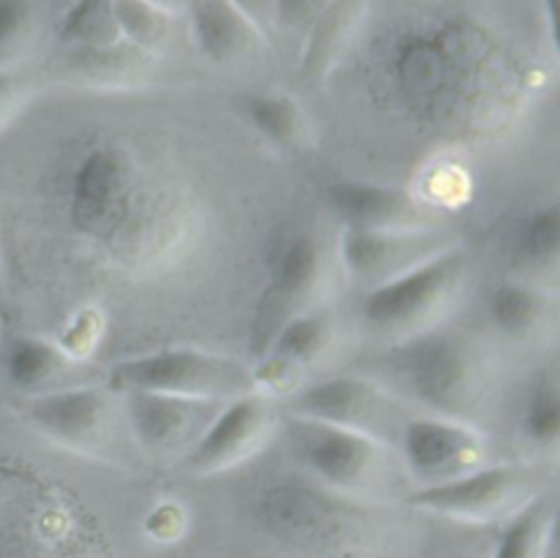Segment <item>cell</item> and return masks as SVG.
<instances>
[{
    "label": "cell",
    "instance_id": "2",
    "mask_svg": "<svg viewBox=\"0 0 560 558\" xmlns=\"http://www.w3.org/2000/svg\"><path fill=\"white\" fill-rule=\"evenodd\" d=\"M368 505L302 475L276 479L258 490L252 499V519L287 547L339 554L361 540Z\"/></svg>",
    "mask_w": 560,
    "mask_h": 558
},
{
    "label": "cell",
    "instance_id": "7",
    "mask_svg": "<svg viewBox=\"0 0 560 558\" xmlns=\"http://www.w3.org/2000/svg\"><path fill=\"white\" fill-rule=\"evenodd\" d=\"M464 271V252L455 245L407 274L372 287L361 304L363 319L381 333L418 330L451 298Z\"/></svg>",
    "mask_w": 560,
    "mask_h": 558
},
{
    "label": "cell",
    "instance_id": "21",
    "mask_svg": "<svg viewBox=\"0 0 560 558\" xmlns=\"http://www.w3.org/2000/svg\"><path fill=\"white\" fill-rule=\"evenodd\" d=\"M521 433L536 449H556L560 438V392L556 381L542 379L527 394L521 414Z\"/></svg>",
    "mask_w": 560,
    "mask_h": 558
},
{
    "label": "cell",
    "instance_id": "13",
    "mask_svg": "<svg viewBox=\"0 0 560 558\" xmlns=\"http://www.w3.org/2000/svg\"><path fill=\"white\" fill-rule=\"evenodd\" d=\"M322 269L319 245L311 234L284 239L271 260L269 284L260 298L254 322V352L262 357L273 335L298 315Z\"/></svg>",
    "mask_w": 560,
    "mask_h": 558
},
{
    "label": "cell",
    "instance_id": "15",
    "mask_svg": "<svg viewBox=\"0 0 560 558\" xmlns=\"http://www.w3.org/2000/svg\"><path fill=\"white\" fill-rule=\"evenodd\" d=\"M332 210L357 230H420L429 214L420 204L392 186L372 182H335L328 186Z\"/></svg>",
    "mask_w": 560,
    "mask_h": 558
},
{
    "label": "cell",
    "instance_id": "27",
    "mask_svg": "<svg viewBox=\"0 0 560 558\" xmlns=\"http://www.w3.org/2000/svg\"><path fill=\"white\" fill-rule=\"evenodd\" d=\"M28 4L2 0L0 2V44L15 39L28 24Z\"/></svg>",
    "mask_w": 560,
    "mask_h": 558
},
{
    "label": "cell",
    "instance_id": "8",
    "mask_svg": "<svg viewBox=\"0 0 560 558\" xmlns=\"http://www.w3.org/2000/svg\"><path fill=\"white\" fill-rule=\"evenodd\" d=\"M413 488L438 486L486 464V438L468 422L411 416L396 446Z\"/></svg>",
    "mask_w": 560,
    "mask_h": 558
},
{
    "label": "cell",
    "instance_id": "1",
    "mask_svg": "<svg viewBox=\"0 0 560 558\" xmlns=\"http://www.w3.org/2000/svg\"><path fill=\"white\" fill-rule=\"evenodd\" d=\"M282 433L300 470L348 499L378 505L413 490L398 451L374 438L291 414Z\"/></svg>",
    "mask_w": 560,
    "mask_h": 558
},
{
    "label": "cell",
    "instance_id": "6",
    "mask_svg": "<svg viewBox=\"0 0 560 558\" xmlns=\"http://www.w3.org/2000/svg\"><path fill=\"white\" fill-rule=\"evenodd\" d=\"M282 414L335 425L392 449L398 446L402 427L413 416L385 385L354 374H337L302 387L284 403Z\"/></svg>",
    "mask_w": 560,
    "mask_h": 558
},
{
    "label": "cell",
    "instance_id": "24",
    "mask_svg": "<svg viewBox=\"0 0 560 558\" xmlns=\"http://www.w3.org/2000/svg\"><path fill=\"white\" fill-rule=\"evenodd\" d=\"M560 249V212L558 206L534 210L518 228L516 252L525 263L553 265Z\"/></svg>",
    "mask_w": 560,
    "mask_h": 558
},
{
    "label": "cell",
    "instance_id": "28",
    "mask_svg": "<svg viewBox=\"0 0 560 558\" xmlns=\"http://www.w3.org/2000/svg\"><path fill=\"white\" fill-rule=\"evenodd\" d=\"M431 558H488V549H486V551H481L479 547L455 545V547L440 549V551H438V554H433Z\"/></svg>",
    "mask_w": 560,
    "mask_h": 558
},
{
    "label": "cell",
    "instance_id": "26",
    "mask_svg": "<svg viewBox=\"0 0 560 558\" xmlns=\"http://www.w3.org/2000/svg\"><path fill=\"white\" fill-rule=\"evenodd\" d=\"M112 11L120 35H127L138 46H151L166 31V15L149 2H112Z\"/></svg>",
    "mask_w": 560,
    "mask_h": 558
},
{
    "label": "cell",
    "instance_id": "11",
    "mask_svg": "<svg viewBox=\"0 0 560 558\" xmlns=\"http://www.w3.org/2000/svg\"><path fill=\"white\" fill-rule=\"evenodd\" d=\"M122 414L136 444L155 457L184 455L228 403L168 396L155 392H125Z\"/></svg>",
    "mask_w": 560,
    "mask_h": 558
},
{
    "label": "cell",
    "instance_id": "4",
    "mask_svg": "<svg viewBox=\"0 0 560 558\" xmlns=\"http://www.w3.org/2000/svg\"><path fill=\"white\" fill-rule=\"evenodd\" d=\"M105 387L114 394L155 392L221 403L258 390L245 363L201 348H162L125 359L112 365Z\"/></svg>",
    "mask_w": 560,
    "mask_h": 558
},
{
    "label": "cell",
    "instance_id": "22",
    "mask_svg": "<svg viewBox=\"0 0 560 558\" xmlns=\"http://www.w3.org/2000/svg\"><path fill=\"white\" fill-rule=\"evenodd\" d=\"M63 37L88 50H107L120 37L112 2H79L63 20Z\"/></svg>",
    "mask_w": 560,
    "mask_h": 558
},
{
    "label": "cell",
    "instance_id": "23",
    "mask_svg": "<svg viewBox=\"0 0 560 558\" xmlns=\"http://www.w3.org/2000/svg\"><path fill=\"white\" fill-rule=\"evenodd\" d=\"M252 125L278 147H289L300 136V109L287 94H256L247 101Z\"/></svg>",
    "mask_w": 560,
    "mask_h": 558
},
{
    "label": "cell",
    "instance_id": "25",
    "mask_svg": "<svg viewBox=\"0 0 560 558\" xmlns=\"http://www.w3.org/2000/svg\"><path fill=\"white\" fill-rule=\"evenodd\" d=\"M357 4H328L326 13L317 20V24L311 31L308 44H306V55H304V72L317 74L324 70V66L330 61V53L341 42V35L348 31L352 24V9Z\"/></svg>",
    "mask_w": 560,
    "mask_h": 558
},
{
    "label": "cell",
    "instance_id": "12",
    "mask_svg": "<svg viewBox=\"0 0 560 558\" xmlns=\"http://www.w3.org/2000/svg\"><path fill=\"white\" fill-rule=\"evenodd\" d=\"M453 247V241L431 228L420 230H357L346 228L339 254L346 271L378 287Z\"/></svg>",
    "mask_w": 560,
    "mask_h": 558
},
{
    "label": "cell",
    "instance_id": "20",
    "mask_svg": "<svg viewBox=\"0 0 560 558\" xmlns=\"http://www.w3.org/2000/svg\"><path fill=\"white\" fill-rule=\"evenodd\" d=\"M488 311L492 324L501 333L510 337H525L549 313V302L545 293L529 284L508 282L492 291Z\"/></svg>",
    "mask_w": 560,
    "mask_h": 558
},
{
    "label": "cell",
    "instance_id": "5",
    "mask_svg": "<svg viewBox=\"0 0 560 558\" xmlns=\"http://www.w3.org/2000/svg\"><path fill=\"white\" fill-rule=\"evenodd\" d=\"M542 481L540 468L529 464H483L451 481L413 488L402 501L459 525H501L545 492Z\"/></svg>",
    "mask_w": 560,
    "mask_h": 558
},
{
    "label": "cell",
    "instance_id": "10",
    "mask_svg": "<svg viewBox=\"0 0 560 558\" xmlns=\"http://www.w3.org/2000/svg\"><path fill=\"white\" fill-rule=\"evenodd\" d=\"M276 407L258 390L228 400L206 427L182 464L188 473L210 477L254 457L276 429Z\"/></svg>",
    "mask_w": 560,
    "mask_h": 558
},
{
    "label": "cell",
    "instance_id": "9",
    "mask_svg": "<svg viewBox=\"0 0 560 558\" xmlns=\"http://www.w3.org/2000/svg\"><path fill=\"white\" fill-rule=\"evenodd\" d=\"M114 392L98 385H74L39 396H28L26 420L55 440L79 453H105L116 435L118 409Z\"/></svg>",
    "mask_w": 560,
    "mask_h": 558
},
{
    "label": "cell",
    "instance_id": "3",
    "mask_svg": "<svg viewBox=\"0 0 560 558\" xmlns=\"http://www.w3.org/2000/svg\"><path fill=\"white\" fill-rule=\"evenodd\" d=\"M394 381L387 390L400 400L424 405L431 416L462 420L481 403L483 370L472 348L451 333H420L396 346L383 365Z\"/></svg>",
    "mask_w": 560,
    "mask_h": 558
},
{
    "label": "cell",
    "instance_id": "19",
    "mask_svg": "<svg viewBox=\"0 0 560 558\" xmlns=\"http://www.w3.org/2000/svg\"><path fill=\"white\" fill-rule=\"evenodd\" d=\"M72 372V361L61 352V348L35 339L22 337L11 344L7 352V376L9 381L33 396L57 392L61 381H68ZM61 390L66 385L61 383Z\"/></svg>",
    "mask_w": 560,
    "mask_h": 558
},
{
    "label": "cell",
    "instance_id": "14",
    "mask_svg": "<svg viewBox=\"0 0 560 558\" xmlns=\"http://www.w3.org/2000/svg\"><path fill=\"white\" fill-rule=\"evenodd\" d=\"M131 164L125 153L109 147L90 151L72 177V219L90 232L105 236L129 214Z\"/></svg>",
    "mask_w": 560,
    "mask_h": 558
},
{
    "label": "cell",
    "instance_id": "17",
    "mask_svg": "<svg viewBox=\"0 0 560 558\" xmlns=\"http://www.w3.org/2000/svg\"><path fill=\"white\" fill-rule=\"evenodd\" d=\"M556 501L542 492L501 523L488 558H553Z\"/></svg>",
    "mask_w": 560,
    "mask_h": 558
},
{
    "label": "cell",
    "instance_id": "16",
    "mask_svg": "<svg viewBox=\"0 0 560 558\" xmlns=\"http://www.w3.org/2000/svg\"><path fill=\"white\" fill-rule=\"evenodd\" d=\"M330 335V319L319 311L298 313L269 341L262 361L254 372L256 387L287 390L295 374L311 365L324 350Z\"/></svg>",
    "mask_w": 560,
    "mask_h": 558
},
{
    "label": "cell",
    "instance_id": "18",
    "mask_svg": "<svg viewBox=\"0 0 560 558\" xmlns=\"http://www.w3.org/2000/svg\"><path fill=\"white\" fill-rule=\"evenodd\" d=\"M190 20L199 48L217 61L241 57L258 42V28L234 2H195L190 7Z\"/></svg>",
    "mask_w": 560,
    "mask_h": 558
},
{
    "label": "cell",
    "instance_id": "29",
    "mask_svg": "<svg viewBox=\"0 0 560 558\" xmlns=\"http://www.w3.org/2000/svg\"><path fill=\"white\" fill-rule=\"evenodd\" d=\"M11 92H13V83L9 77L0 74V114L4 109V105L11 101Z\"/></svg>",
    "mask_w": 560,
    "mask_h": 558
}]
</instances>
